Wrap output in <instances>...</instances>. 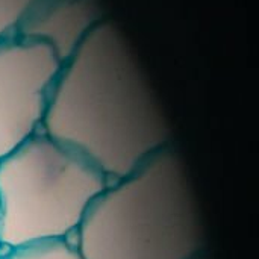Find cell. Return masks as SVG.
<instances>
[{
    "label": "cell",
    "mask_w": 259,
    "mask_h": 259,
    "mask_svg": "<svg viewBox=\"0 0 259 259\" xmlns=\"http://www.w3.org/2000/svg\"><path fill=\"white\" fill-rule=\"evenodd\" d=\"M41 131L109 182L171 143L168 123L123 39L102 20L62 62Z\"/></svg>",
    "instance_id": "1"
},
{
    "label": "cell",
    "mask_w": 259,
    "mask_h": 259,
    "mask_svg": "<svg viewBox=\"0 0 259 259\" xmlns=\"http://www.w3.org/2000/svg\"><path fill=\"white\" fill-rule=\"evenodd\" d=\"M73 241L82 259H193L205 234L181 155L170 143L88 206Z\"/></svg>",
    "instance_id": "2"
},
{
    "label": "cell",
    "mask_w": 259,
    "mask_h": 259,
    "mask_svg": "<svg viewBox=\"0 0 259 259\" xmlns=\"http://www.w3.org/2000/svg\"><path fill=\"white\" fill-rule=\"evenodd\" d=\"M108 184L76 152L36 131L0 159L2 247L73 238Z\"/></svg>",
    "instance_id": "3"
},
{
    "label": "cell",
    "mask_w": 259,
    "mask_h": 259,
    "mask_svg": "<svg viewBox=\"0 0 259 259\" xmlns=\"http://www.w3.org/2000/svg\"><path fill=\"white\" fill-rule=\"evenodd\" d=\"M61 65L47 42L18 35L0 41V159L41 129Z\"/></svg>",
    "instance_id": "4"
},
{
    "label": "cell",
    "mask_w": 259,
    "mask_h": 259,
    "mask_svg": "<svg viewBox=\"0 0 259 259\" xmlns=\"http://www.w3.org/2000/svg\"><path fill=\"white\" fill-rule=\"evenodd\" d=\"M99 21L91 0H35L15 35L47 42L64 62Z\"/></svg>",
    "instance_id": "5"
},
{
    "label": "cell",
    "mask_w": 259,
    "mask_h": 259,
    "mask_svg": "<svg viewBox=\"0 0 259 259\" xmlns=\"http://www.w3.org/2000/svg\"><path fill=\"white\" fill-rule=\"evenodd\" d=\"M0 259H82L73 238L49 240L27 246L3 249Z\"/></svg>",
    "instance_id": "6"
},
{
    "label": "cell",
    "mask_w": 259,
    "mask_h": 259,
    "mask_svg": "<svg viewBox=\"0 0 259 259\" xmlns=\"http://www.w3.org/2000/svg\"><path fill=\"white\" fill-rule=\"evenodd\" d=\"M35 0H0V41L14 36Z\"/></svg>",
    "instance_id": "7"
},
{
    "label": "cell",
    "mask_w": 259,
    "mask_h": 259,
    "mask_svg": "<svg viewBox=\"0 0 259 259\" xmlns=\"http://www.w3.org/2000/svg\"><path fill=\"white\" fill-rule=\"evenodd\" d=\"M193 259H209V258H208V256H206L205 253H200V255H197V256H194V258H193Z\"/></svg>",
    "instance_id": "8"
},
{
    "label": "cell",
    "mask_w": 259,
    "mask_h": 259,
    "mask_svg": "<svg viewBox=\"0 0 259 259\" xmlns=\"http://www.w3.org/2000/svg\"><path fill=\"white\" fill-rule=\"evenodd\" d=\"M2 250H3V247H2V244H0V253H2Z\"/></svg>",
    "instance_id": "9"
}]
</instances>
